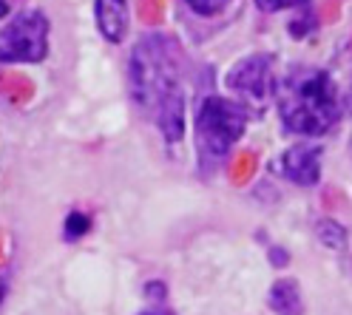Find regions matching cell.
I'll list each match as a JSON object with an SVG mask.
<instances>
[{
    "label": "cell",
    "instance_id": "obj_1",
    "mask_svg": "<svg viewBox=\"0 0 352 315\" xmlns=\"http://www.w3.org/2000/svg\"><path fill=\"white\" fill-rule=\"evenodd\" d=\"M128 77L137 105L151 111L168 142H179L185 133V94L173 60V43L160 34L142 37L131 52Z\"/></svg>",
    "mask_w": 352,
    "mask_h": 315
},
{
    "label": "cell",
    "instance_id": "obj_2",
    "mask_svg": "<svg viewBox=\"0 0 352 315\" xmlns=\"http://www.w3.org/2000/svg\"><path fill=\"white\" fill-rule=\"evenodd\" d=\"M276 94L281 122L293 133L321 137L341 120L336 80L321 69H296Z\"/></svg>",
    "mask_w": 352,
    "mask_h": 315
},
{
    "label": "cell",
    "instance_id": "obj_3",
    "mask_svg": "<svg viewBox=\"0 0 352 315\" xmlns=\"http://www.w3.org/2000/svg\"><path fill=\"white\" fill-rule=\"evenodd\" d=\"M248 128V111L241 102L210 97L202 102L196 114V142L205 160H222V156L241 140Z\"/></svg>",
    "mask_w": 352,
    "mask_h": 315
},
{
    "label": "cell",
    "instance_id": "obj_4",
    "mask_svg": "<svg viewBox=\"0 0 352 315\" xmlns=\"http://www.w3.org/2000/svg\"><path fill=\"white\" fill-rule=\"evenodd\" d=\"M49 54V20L43 12H20L0 32V63H40Z\"/></svg>",
    "mask_w": 352,
    "mask_h": 315
},
{
    "label": "cell",
    "instance_id": "obj_5",
    "mask_svg": "<svg viewBox=\"0 0 352 315\" xmlns=\"http://www.w3.org/2000/svg\"><path fill=\"white\" fill-rule=\"evenodd\" d=\"M228 85L239 94V100L248 108H253V111L267 108V102L278 91L273 57L270 54H253V57H245L241 63H236L228 74Z\"/></svg>",
    "mask_w": 352,
    "mask_h": 315
},
{
    "label": "cell",
    "instance_id": "obj_6",
    "mask_svg": "<svg viewBox=\"0 0 352 315\" xmlns=\"http://www.w3.org/2000/svg\"><path fill=\"white\" fill-rule=\"evenodd\" d=\"M276 171L290 179L296 185H318V176H321V148L318 145H293L287 148L278 162H276Z\"/></svg>",
    "mask_w": 352,
    "mask_h": 315
},
{
    "label": "cell",
    "instance_id": "obj_7",
    "mask_svg": "<svg viewBox=\"0 0 352 315\" xmlns=\"http://www.w3.org/2000/svg\"><path fill=\"white\" fill-rule=\"evenodd\" d=\"M97 26L105 40L122 43L128 32V0H97L94 3Z\"/></svg>",
    "mask_w": 352,
    "mask_h": 315
},
{
    "label": "cell",
    "instance_id": "obj_8",
    "mask_svg": "<svg viewBox=\"0 0 352 315\" xmlns=\"http://www.w3.org/2000/svg\"><path fill=\"white\" fill-rule=\"evenodd\" d=\"M270 307L278 315H301L304 312V301H301V292L298 284L293 279H278L270 290Z\"/></svg>",
    "mask_w": 352,
    "mask_h": 315
},
{
    "label": "cell",
    "instance_id": "obj_9",
    "mask_svg": "<svg viewBox=\"0 0 352 315\" xmlns=\"http://www.w3.org/2000/svg\"><path fill=\"white\" fill-rule=\"evenodd\" d=\"M88 228H91V219L74 210V213H69V219H65V239H80L82 233H88Z\"/></svg>",
    "mask_w": 352,
    "mask_h": 315
},
{
    "label": "cell",
    "instance_id": "obj_10",
    "mask_svg": "<svg viewBox=\"0 0 352 315\" xmlns=\"http://www.w3.org/2000/svg\"><path fill=\"white\" fill-rule=\"evenodd\" d=\"M318 233H321V239H324L327 244H333V247H344V241H346L344 228H338L336 221H327V219L318 224Z\"/></svg>",
    "mask_w": 352,
    "mask_h": 315
},
{
    "label": "cell",
    "instance_id": "obj_11",
    "mask_svg": "<svg viewBox=\"0 0 352 315\" xmlns=\"http://www.w3.org/2000/svg\"><path fill=\"white\" fill-rule=\"evenodd\" d=\"M230 0H188V6L196 12V14H216L222 12Z\"/></svg>",
    "mask_w": 352,
    "mask_h": 315
},
{
    "label": "cell",
    "instance_id": "obj_12",
    "mask_svg": "<svg viewBox=\"0 0 352 315\" xmlns=\"http://www.w3.org/2000/svg\"><path fill=\"white\" fill-rule=\"evenodd\" d=\"M301 3H307V0H256V6L264 12H281V9H293Z\"/></svg>",
    "mask_w": 352,
    "mask_h": 315
},
{
    "label": "cell",
    "instance_id": "obj_13",
    "mask_svg": "<svg viewBox=\"0 0 352 315\" xmlns=\"http://www.w3.org/2000/svg\"><path fill=\"white\" fill-rule=\"evenodd\" d=\"M9 14V0H0V17Z\"/></svg>",
    "mask_w": 352,
    "mask_h": 315
},
{
    "label": "cell",
    "instance_id": "obj_14",
    "mask_svg": "<svg viewBox=\"0 0 352 315\" xmlns=\"http://www.w3.org/2000/svg\"><path fill=\"white\" fill-rule=\"evenodd\" d=\"M3 296H6V281H3V276H0V304H3Z\"/></svg>",
    "mask_w": 352,
    "mask_h": 315
},
{
    "label": "cell",
    "instance_id": "obj_15",
    "mask_svg": "<svg viewBox=\"0 0 352 315\" xmlns=\"http://www.w3.org/2000/svg\"><path fill=\"white\" fill-rule=\"evenodd\" d=\"M142 315H173V312H165V309H151V312H142Z\"/></svg>",
    "mask_w": 352,
    "mask_h": 315
},
{
    "label": "cell",
    "instance_id": "obj_16",
    "mask_svg": "<svg viewBox=\"0 0 352 315\" xmlns=\"http://www.w3.org/2000/svg\"><path fill=\"white\" fill-rule=\"evenodd\" d=\"M349 108H352V91H349Z\"/></svg>",
    "mask_w": 352,
    "mask_h": 315
}]
</instances>
